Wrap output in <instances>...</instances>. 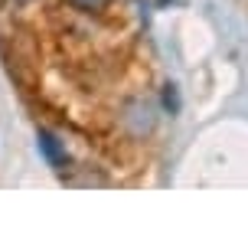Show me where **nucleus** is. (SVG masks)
<instances>
[{"mask_svg":"<svg viewBox=\"0 0 248 252\" xmlns=\"http://www.w3.org/2000/svg\"><path fill=\"white\" fill-rule=\"evenodd\" d=\"M75 10H85V13H95V10H101L108 0H69Z\"/></svg>","mask_w":248,"mask_h":252,"instance_id":"2","label":"nucleus"},{"mask_svg":"<svg viewBox=\"0 0 248 252\" xmlns=\"http://www.w3.org/2000/svg\"><path fill=\"white\" fill-rule=\"evenodd\" d=\"M121 122H124L128 134H134V138H147L150 131H154V125H157V105L150 102V98H134V102L124 105Z\"/></svg>","mask_w":248,"mask_h":252,"instance_id":"1","label":"nucleus"}]
</instances>
